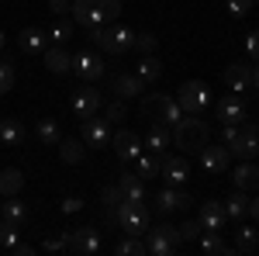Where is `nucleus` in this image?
<instances>
[{
    "instance_id": "51",
    "label": "nucleus",
    "mask_w": 259,
    "mask_h": 256,
    "mask_svg": "<svg viewBox=\"0 0 259 256\" xmlns=\"http://www.w3.org/2000/svg\"><path fill=\"white\" fill-rule=\"evenodd\" d=\"M11 253H14V256H31V253H35V246H28V242H14Z\"/></svg>"
},
{
    "instance_id": "22",
    "label": "nucleus",
    "mask_w": 259,
    "mask_h": 256,
    "mask_svg": "<svg viewBox=\"0 0 259 256\" xmlns=\"http://www.w3.org/2000/svg\"><path fill=\"white\" fill-rule=\"evenodd\" d=\"M197 249L204 256H228V253H235V246H228V242L221 239V232H200Z\"/></svg>"
},
{
    "instance_id": "40",
    "label": "nucleus",
    "mask_w": 259,
    "mask_h": 256,
    "mask_svg": "<svg viewBox=\"0 0 259 256\" xmlns=\"http://www.w3.org/2000/svg\"><path fill=\"white\" fill-rule=\"evenodd\" d=\"M14 80H18V73H14V62H0V97L4 94H11V87H14Z\"/></svg>"
},
{
    "instance_id": "7",
    "label": "nucleus",
    "mask_w": 259,
    "mask_h": 256,
    "mask_svg": "<svg viewBox=\"0 0 259 256\" xmlns=\"http://www.w3.org/2000/svg\"><path fill=\"white\" fill-rule=\"evenodd\" d=\"M135 45V31L128 28V24H107V31H104V39H100V49H107L111 56H124L128 49Z\"/></svg>"
},
{
    "instance_id": "37",
    "label": "nucleus",
    "mask_w": 259,
    "mask_h": 256,
    "mask_svg": "<svg viewBox=\"0 0 259 256\" xmlns=\"http://www.w3.org/2000/svg\"><path fill=\"white\" fill-rule=\"evenodd\" d=\"M114 253L118 256H142L145 253V242H142V236H124L118 246H114Z\"/></svg>"
},
{
    "instance_id": "6",
    "label": "nucleus",
    "mask_w": 259,
    "mask_h": 256,
    "mask_svg": "<svg viewBox=\"0 0 259 256\" xmlns=\"http://www.w3.org/2000/svg\"><path fill=\"white\" fill-rule=\"evenodd\" d=\"M228 153H232L235 159H256L259 156V132H256V125L242 121L239 135L228 142Z\"/></svg>"
},
{
    "instance_id": "45",
    "label": "nucleus",
    "mask_w": 259,
    "mask_h": 256,
    "mask_svg": "<svg viewBox=\"0 0 259 256\" xmlns=\"http://www.w3.org/2000/svg\"><path fill=\"white\" fill-rule=\"evenodd\" d=\"M124 115H128V107H124V100H121V97L111 100V104L104 107V118H107V121H121Z\"/></svg>"
},
{
    "instance_id": "43",
    "label": "nucleus",
    "mask_w": 259,
    "mask_h": 256,
    "mask_svg": "<svg viewBox=\"0 0 259 256\" xmlns=\"http://www.w3.org/2000/svg\"><path fill=\"white\" fill-rule=\"evenodd\" d=\"M100 11H104V21L107 24H114V21L121 18V0H97Z\"/></svg>"
},
{
    "instance_id": "28",
    "label": "nucleus",
    "mask_w": 259,
    "mask_h": 256,
    "mask_svg": "<svg viewBox=\"0 0 259 256\" xmlns=\"http://www.w3.org/2000/svg\"><path fill=\"white\" fill-rule=\"evenodd\" d=\"M21 187H24V177H21V170H14V166L0 170V197H14V194H21Z\"/></svg>"
},
{
    "instance_id": "47",
    "label": "nucleus",
    "mask_w": 259,
    "mask_h": 256,
    "mask_svg": "<svg viewBox=\"0 0 259 256\" xmlns=\"http://www.w3.org/2000/svg\"><path fill=\"white\" fill-rule=\"evenodd\" d=\"M245 52H249V59L259 62V31H249L245 35Z\"/></svg>"
},
{
    "instance_id": "48",
    "label": "nucleus",
    "mask_w": 259,
    "mask_h": 256,
    "mask_svg": "<svg viewBox=\"0 0 259 256\" xmlns=\"http://www.w3.org/2000/svg\"><path fill=\"white\" fill-rule=\"evenodd\" d=\"M69 4H73V0H49V11H52L56 18H62V14L69 11Z\"/></svg>"
},
{
    "instance_id": "46",
    "label": "nucleus",
    "mask_w": 259,
    "mask_h": 256,
    "mask_svg": "<svg viewBox=\"0 0 259 256\" xmlns=\"http://www.w3.org/2000/svg\"><path fill=\"white\" fill-rule=\"evenodd\" d=\"M252 4H256V0H228V14H232V18H245V14L252 11Z\"/></svg>"
},
{
    "instance_id": "50",
    "label": "nucleus",
    "mask_w": 259,
    "mask_h": 256,
    "mask_svg": "<svg viewBox=\"0 0 259 256\" xmlns=\"http://www.w3.org/2000/svg\"><path fill=\"white\" fill-rule=\"evenodd\" d=\"M80 208H83L80 197H66V201H62V211H66V215H76Z\"/></svg>"
},
{
    "instance_id": "11",
    "label": "nucleus",
    "mask_w": 259,
    "mask_h": 256,
    "mask_svg": "<svg viewBox=\"0 0 259 256\" xmlns=\"http://www.w3.org/2000/svg\"><path fill=\"white\" fill-rule=\"evenodd\" d=\"M100 104H104V94L100 90H94V87H80L76 94H73V115L76 118H94L100 111Z\"/></svg>"
},
{
    "instance_id": "21",
    "label": "nucleus",
    "mask_w": 259,
    "mask_h": 256,
    "mask_svg": "<svg viewBox=\"0 0 259 256\" xmlns=\"http://www.w3.org/2000/svg\"><path fill=\"white\" fill-rule=\"evenodd\" d=\"M114 94L121 100H135V97L145 94V83L139 80V73H118L114 77Z\"/></svg>"
},
{
    "instance_id": "10",
    "label": "nucleus",
    "mask_w": 259,
    "mask_h": 256,
    "mask_svg": "<svg viewBox=\"0 0 259 256\" xmlns=\"http://www.w3.org/2000/svg\"><path fill=\"white\" fill-rule=\"evenodd\" d=\"M190 204H194V197L187 194V191L169 187V184H166L159 194H156V211H159V215H169V211H187Z\"/></svg>"
},
{
    "instance_id": "36",
    "label": "nucleus",
    "mask_w": 259,
    "mask_h": 256,
    "mask_svg": "<svg viewBox=\"0 0 259 256\" xmlns=\"http://www.w3.org/2000/svg\"><path fill=\"white\" fill-rule=\"evenodd\" d=\"M45 35H49V42L62 45V42H69V39H73V24H69L66 18H56V21H52V28H49Z\"/></svg>"
},
{
    "instance_id": "38",
    "label": "nucleus",
    "mask_w": 259,
    "mask_h": 256,
    "mask_svg": "<svg viewBox=\"0 0 259 256\" xmlns=\"http://www.w3.org/2000/svg\"><path fill=\"white\" fill-rule=\"evenodd\" d=\"M132 49H139L142 56H156V49H159V39H156V35H152V31H135V45H132Z\"/></svg>"
},
{
    "instance_id": "58",
    "label": "nucleus",
    "mask_w": 259,
    "mask_h": 256,
    "mask_svg": "<svg viewBox=\"0 0 259 256\" xmlns=\"http://www.w3.org/2000/svg\"><path fill=\"white\" fill-rule=\"evenodd\" d=\"M256 4H259V0H256Z\"/></svg>"
},
{
    "instance_id": "14",
    "label": "nucleus",
    "mask_w": 259,
    "mask_h": 256,
    "mask_svg": "<svg viewBox=\"0 0 259 256\" xmlns=\"http://www.w3.org/2000/svg\"><path fill=\"white\" fill-rule=\"evenodd\" d=\"M80 125H83V142H87V145L100 149V145L111 142V121L107 118H97V115H94V118H83Z\"/></svg>"
},
{
    "instance_id": "27",
    "label": "nucleus",
    "mask_w": 259,
    "mask_h": 256,
    "mask_svg": "<svg viewBox=\"0 0 259 256\" xmlns=\"http://www.w3.org/2000/svg\"><path fill=\"white\" fill-rule=\"evenodd\" d=\"M21 138H24V128H21V121H14V118H0V145L14 149V145H21Z\"/></svg>"
},
{
    "instance_id": "53",
    "label": "nucleus",
    "mask_w": 259,
    "mask_h": 256,
    "mask_svg": "<svg viewBox=\"0 0 259 256\" xmlns=\"http://www.w3.org/2000/svg\"><path fill=\"white\" fill-rule=\"evenodd\" d=\"M249 215L259 222V194H256V197H249Z\"/></svg>"
},
{
    "instance_id": "57",
    "label": "nucleus",
    "mask_w": 259,
    "mask_h": 256,
    "mask_svg": "<svg viewBox=\"0 0 259 256\" xmlns=\"http://www.w3.org/2000/svg\"><path fill=\"white\" fill-rule=\"evenodd\" d=\"M256 249H259V246H256Z\"/></svg>"
},
{
    "instance_id": "54",
    "label": "nucleus",
    "mask_w": 259,
    "mask_h": 256,
    "mask_svg": "<svg viewBox=\"0 0 259 256\" xmlns=\"http://www.w3.org/2000/svg\"><path fill=\"white\" fill-rule=\"evenodd\" d=\"M252 87L259 90V66H252Z\"/></svg>"
},
{
    "instance_id": "29",
    "label": "nucleus",
    "mask_w": 259,
    "mask_h": 256,
    "mask_svg": "<svg viewBox=\"0 0 259 256\" xmlns=\"http://www.w3.org/2000/svg\"><path fill=\"white\" fill-rule=\"evenodd\" d=\"M45 42H49V35L38 31V28H24V31L18 35L21 52H41V49H45Z\"/></svg>"
},
{
    "instance_id": "41",
    "label": "nucleus",
    "mask_w": 259,
    "mask_h": 256,
    "mask_svg": "<svg viewBox=\"0 0 259 256\" xmlns=\"http://www.w3.org/2000/svg\"><path fill=\"white\" fill-rule=\"evenodd\" d=\"M180 229V242H194V239H200V232H204V229H200V222L197 218H190V222H183V225H177Z\"/></svg>"
},
{
    "instance_id": "24",
    "label": "nucleus",
    "mask_w": 259,
    "mask_h": 256,
    "mask_svg": "<svg viewBox=\"0 0 259 256\" xmlns=\"http://www.w3.org/2000/svg\"><path fill=\"white\" fill-rule=\"evenodd\" d=\"M45 69H52V73H69L73 69V56L59 49V45H52V49H45Z\"/></svg>"
},
{
    "instance_id": "32",
    "label": "nucleus",
    "mask_w": 259,
    "mask_h": 256,
    "mask_svg": "<svg viewBox=\"0 0 259 256\" xmlns=\"http://www.w3.org/2000/svg\"><path fill=\"white\" fill-rule=\"evenodd\" d=\"M0 218H4V222H14V225H21V222L28 218V204H24V201H18V194L7 197V204H0Z\"/></svg>"
},
{
    "instance_id": "5",
    "label": "nucleus",
    "mask_w": 259,
    "mask_h": 256,
    "mask_svg": "<svg viewBox=\"0 0 259 256\" xmlns=\"http://www.w3.org/2000/svg\"><path fill=\"white\" fill-rule=\"evenodd\" d=\"M177 104L183 115H200L211 104V87L204 80H183L177 90Z\"/></svg>"
},
{
    "instance_id": "23",
    "label": "nucleus",
    "mask_w": 259,
    "mask_h": 256,
    "mask_svg": "<svg viewBox=\"0 0 259 256\" xmlns=\"http://www.w3.org/2000/svg\"><path fill=\"white\" fill-rule=\"evenodd\" d=\"M232 180H235L239 191H259V166H252V159H242Z\"/></svg>"
},
{
    "instance_id": "9",
    "label": "nucleus",
    "mask_w": 259,
    "mask_h": 256,
    "mask_svg": "<svg viewBox=\"0 0 259 256\" xmlns=\"http://www.w3.org/2000/svg\"><path fill=\"white\" fill-rule=\"evenodd\" d=\"M111 145H114V153H118L121 163H135V159L142 156V149H145V142L139 138V132H132V128H121V132H114Z\"/></svg>"
},
{
    "instance_id": "4",
    "label": "nucleus",
    "mask_w": 259,
    "mask_h": 256,
    "mask_svg": "<svg viewBox=\"0 0 259 256\" xmlns=\"http://www.w3.org/2000/svg\"><path fill=\"white\" fill-rule=\"evenodd\" d=\"M177 246H180V229L177 225L159 222V225H149V229H145V253L169 256V253H177Z\"/></svg>"
},
{
    "instance_id": "49",
    "label": "nucleus",
    "mask_w": 259,
    "mask_h": 256,
    "mask_svg": "<svg viewBox=\"0 0 259 256\" xmlns=\"http://www.w3.org/2000/svg\"><path fill=\"white\" fill-rule=\"evenodd\" d=\"M104 31H107V24H90V28H87V35H90V42H94V45H100Z\"/></svg>"
},
{
    "instance_id": "13",
    "label": "nucleus",
    "mask_w": 259,
    "mask_h": 256,
    "mask_svg": "<svg viewBox=\"0 0 259 256\" xmlns=\"http://www.w3.org/2000/svg\"><path fill=\"white\" fill-rule=\"evenodd\" d=\"M69 14H73V21H76L80 28H90V24H107L97 0H73V4H69Z\"/></svg>"
},
{
    "instance_id": "35",
    "label": "nucleus",
    "mask_w": 259,
    "mask_h": 256,
    "mask_svg": "<svg viewBox=\"0 0 259 256\" xmlns=\"http://www.w3.org/2000/svg\"><path fill=\"white\" fill-rule=\"evenodd\" d=\"M35 132H38V138L45 142V145H59V138H62V132H59V125H56V118H41Z\"/></svg>"
},
{
    "instance_id": "20",
    "label": "nucleus",
    "mask_w": 259,
    "mask_h": 256,
    "mask_svg": "<svg viewBox=\"0 0 259 256\" xmlns=\"http://www.w3.org/2000/svg\"><path fill=\"white\" fill-rule=\"evenodd\" d=\"M169 142H173V128L152 121V125H149V135H145V149L156 153V156H166V145H169Z\"/></svg>"
},
{
    "instance_id": "18",
    "label": "nucleus",
    "mask_w": 259,
    "mask_h": 256,
    "mask_svg": "<svg viewBox=\"0 0 259 256\" xmlns=\"http://www.w3.org/2000/svg\"><path fill=\"white\" fill-rule=\"evenodd\" d=\"M228 163H232V153L221 149V145H204V149H200V166H204L207 173H225Z\"/></svg>"
},
{
    "instance_id": "55",
    "label": "nucleus",
    "mask_w": 259,
    "mask_h": 256,
    "mask_svg": "<svg viewBox=\"0 0 259 256\" xmlns=\"http://www.w3.org/2000/svg\"><path fill=\"white\" fill-rule=\"evenodd\" d=\"M0 52H4V31H0Z\"/></svg>"
},
{
    "instance_id": "15",
    "label": "nucleus",
    "mask_w": 259,
    "mask_h": 256,
    "mask_svg": "<svg viewBox=\"0 0 259 256\" xmlns=\"http://www.w3.org/2000/svg\"><path fill=\"white\" fill-rule=\"evenodd\" d=\"M159 173L166 177L169 187H180V184H187V180H190V163H187L183 156H162Z\"/></svg>"
},
{
    "instance_id": "19",
    "label": "nucleus",
    "mask_w": 259,
    "mask_h": 256,
    "mask_svg": "<svg viewBox=\"0 0 259 256\" xmlns=\"http://www.w3.org/2000/svg\"><path fill=\"white\" fill-rule=\"evenodd\" d=\"M218 121H221V125H242V121H245V104H242L239 94L221 97V104H218Z\"/></svg>"
},
{
    "instance_id": "2",
    "label": "nucleus",
    "mask_w": 259,
    "mask_h": 256,
    "mask_svg": "<svg viewBox=\"0 0 259 256\" xmlns=\"http://www.w3.org/2000/svg\"><path fill=\"white\" fill-rule=\"evenodd\" d=\"M142 115L149 121H159V125H177L183 118L177 97H166V94H142Z\"/></svg>"
},
{
    "instance_id": "33",
    "label": "nucleus",
    "mask_w": 259,
    "mask_h": 256,
    "mask_svg": "<svg viewBox=\"0 0 259 256\" xmlns=\"http://www.w3.org/2000/svg\"><path fill=\"white\" fill-rule=\"evenodd\" d=\"M159 77H162V62L156 56H142L139 59V80L149 87V83H156Z\"/></svg>"
},
{
    "instance_id": "26",
    "label": "nucleus",
    "mask_w": 259,
    "mask_h": 256,
    "mask_svg": "<svg viewBox=\"0 0 259 256\" xmlns=\"http://www.w3.org/2000/svg\"><path fill=\"white\" fill-rule=\"evenodd\" d=\"M118 187L124 191V201H145V184H142V177L139 173H121V180H118Z\"/></svg>"
},
{
    "instance_id": "16",
    "label": "nucleus",
    "mask_w": 259,
    "mask_h": 256,
    "mask_svg": "<svg viewBox=\"0 0 259 256\" xmlns=\"http://www.w3.org/2000/svg\"><path fill=\"white\" fill-rule=\"evenodd\" d=\"M197 222H200V229H204V232H221V229H225V222H228L225 204H221V201H204V204H200Z\"/></svg>"
},
{
    "instance_id": "1",
    "label": "nucleus",
    "mask_w": 259,
    "mask_h": 256,
    "mask_svg": "<svg viewBox=\"0 0 259 256\" xmlns=\"http://www.w3.org/2000/svg\"><path fill=\"white\" fill-rule=\"evenodd\" d=\"M107 218H111V222H118L124 236H145V229L152 225L149 208H145L142 201H121V204H118V208H114Z\"/></svg>"
},
{
    "instance_id": "12",
    "label": "nucleus",
    "mask_w": 259,
    "mask_h": 256,
    "mask_svg": "<svg viewBox=\"0 0 259 256\" xmlns=\"http://www.w3.org/2000/svg\"><path fill=\"white\" fill-rule=\"evenodd\" d=\"M73 73L80 80H100L107 69H104V59H100L97 52H90V49H83L73 56Z\"/></svg>"
},
{
    "instance_id": "42",
    "label": "nucleus",
    "mask_w": 259,
    "mask_h": 256,
    "mask_svg": "<svg viewBox=\"0 0 259 256\" xmlns=\"http://www.w3.org/2000/svg\"><path fill=\"white\" fill-rule=\"evenodd\" d=\"M18 242V225L14 222H0V249H11Z\"/></svg>"
},
{
    "instance_id": "17",
    "label": "nucleus",
    "mask_w": 259,
    "mask_h": 256,
    "mask_svg": "<svg viewBox=\"0 0 259 256\" xmlns=\"http://www.w3.org/2000/svg\"><path fill=\"white\" fill-rule=\"evenodd\" d=\"M225 87H228L232 94H245V90L252 87V69H249L245 62H232V66L225 69Z\"/></svg>"
},
{
    "instance_id": "39",
    "label": "nucleus",
    "mask_w": 259,
    "mask_h": 256,
    "mask_svg": "<svg viewBox=\"0 0 259 256\" xmlns=\"http://www.w3.org/2000/svg\"><path fill=\"white\" fill-rule=\"evenodd\" d=\"M100 201H104V204H107V215H111V211H114V208H118L121 201H124V191H121L118 184H107V187H104V191H100Z\"/></svg>"
},
{
    "instance_id": "3",
    "label": "nucleus",
    "mask_w": 259,
    "mask_h": 256,
    "mask_svg": "<svg viewBox=\"0 0 259 256\" xmlns=\"http://www.w3.org/2000/svg\"><path fill=\"white\" fill-rule=\"evenodd\" d=\"M173 145L177 149H204L207 145V125L197 121L194 115H183V118L173 125Z\"/></svg>"
},
{
    "instance_id": "25",
    "label": "nucleus",
    "mask_w": 259,
    "mask_h": 256,
    "mask_svg": "<svg viewBox=\"0 0 259 256\" xmlns=\"http://www.w3.org/2000/svg\"><path fill=\"white\" fill-rule=\"evenodd\" d=\"M221 204H225V215L228 218H245L249 215V191H239L235 187V194H228Z\"/></svg>"
},
{
    "instance_id": "30",
    "label": "nucleus",
    "mask_w": 259,
    "mask_h": 256,
    "mask_svg": "<svg viewBox=\"0 0 259 256\" xmlns=\"http://www.w3.org/2000/svg\"><path fill=\"white\" fill-rule=\"evenodd\" d=\"M83 142L80 138H59V159L62 163H69V166H76V163H83Z\"/></svg>"
},
{
    "instance_id": "44",
    "label": "nucleus",
    "mask_w": 259,
    "mask_h": 256,
    "mask_svg": "<svg viewBox=\"0 0 259 256\" xmlns=\"http://www.w3.org/2000/svg\"><path fill=\"white\" fill-rule=\"evenodd\" d=\"M66 246H69V236H66V232H62V236H49L45 242H41V249H45V253H62Z\"/></svg>"
},
{
    "instance_id": "8",
    "label": "nucleus",
    "mask_w": 259,
    "mask_h": 256,
    "mask_svg": "<svg viewBox=\"0 0 259 256\" xmlns=\"http://www.w3.org/2000/svg\"><path fill=\"white\" fill-rule=\"evenodd\" d=\"M66 236H69L66 253H73V256H97L100 253V232L97 229H69Z\"/></svg>"
},
{
    "instance_id": "31",
    "label": "nucleus",
    "mask_w": 259,
    "mask_h": 256,
    "mask_svg": "<svg viewBox=\"0 0 259 256\" xmlns=\"http://www.w3.org/2000/svg\"><path fill=\"white\" fill-rule=\"evenodd\" d=\"M259 246V229L256 225H242L235 232V253H256Z\"/></svg>"
},
{
    "instance_id": "52",
    "label": "nucleus",
    "mask_w": 259,
    "mask_h": 256,
    "mask_svg": "<svg viewBox=\"0 0 259 256\" xmlns=\"http://www.w3.org/2000/svg\"><path fill=\"white\" fill-rule=\"evenodd\" d=\"M235 135H239V125H225V128H221V138H225V142H232Z\"/></svg>"
},
{
    "instance_id": "56",
    "label": "nucleus",
    "mask_w": 259,
    "mask_h": 256,
    "mask_svg": "<svg viewBox=\"0 0 259 256\" xmlns=\"http://www.w3.org/2000/svg\"><path fill=\"white\" fill-rule=\"evenodd\" d=\"M256 132H259V125H256Z\"/></svg>"
},
{
    "instance_id": "34",
    "label": "nucleus",
    "mask_w": 259,
    "mask_h": 256,
    "mask_svg": "<svg viewBox=\"0 0 259 256\" xmlns=\"http://www.w3.org/2000/svg\"><path fill=\"white\" fill-rule=\"evenodd\" d=\"M135 163H139V177H142V180L159 177V163H162V156H156V153H145V149H142V156L135 159Z\"/></svg>"
}]
</instances>
